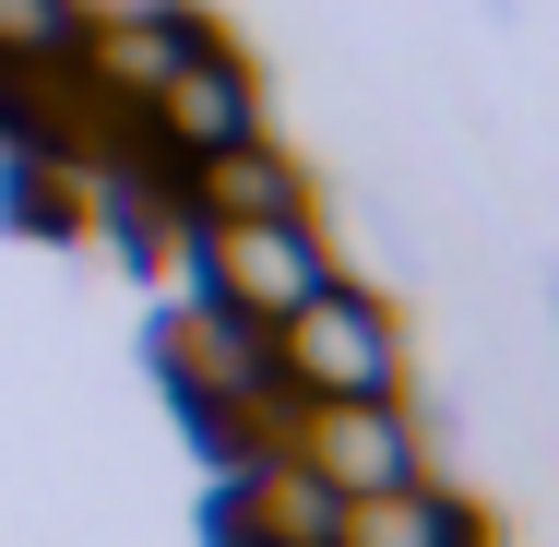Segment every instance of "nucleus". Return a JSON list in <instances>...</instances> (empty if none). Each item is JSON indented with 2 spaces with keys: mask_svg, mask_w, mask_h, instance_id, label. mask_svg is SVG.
Here are the masks:
<instances>
[{
  "mask_svg": "<svg viewBox=\"0 0 559 547\" xmlns=\"http://www.w3.org/2000/svg\"><path fill=\"white\" fill-rule=\"evenodd\" d=\"M262 357H274L286 393H393V381H405L393 322H381L357 286H334V274H322L286 322H262Z\"/></svg>",
  "mask_w": 559,
  "mask_h": 547,
  "instance_id": "obj_1",
  "label": "nucleus"
},
{
  "mask_svg": "<svg viewBox=\"0 0 559 547\" xmlns=\"http://www.w3.org/2000/svg\"><path fill=\"white\" fill-rule=\"evenodd\" d=\"M274 452L310 464L334 500H369V488H405V476H417V440L393 417V393H286Z\"/></svg>",
  "mask_w": 559,
  "mask_h": 547,
  "instance_id": "obj_2",
  "label": "nucleus"
},
{
  "mask_svg": "<svg viewBox=\"0 0 559 547\" xmlns=\"http://www.w3.org/2000/svg\"><path fill=\"white\" fill-rule=\"evenodd\" d=\"M191 262L238 322H286L310 286H322V238L298 215H226V226H191Z\"/></svg>",
  "mask_w": 559,
  "mask_h": 547,
  "instance_id": "obj_3",
  "label": "nucleus"
},
{
  "mask_svg": "<svg viewBox=\"0 0 559 547\" xmlns=\"http://www.w3.org/2000/svg\"><path fill=\"white\" fill-rule=\"evenodd\" d=\"M143 119H155V143H167V155H215V143H238V131H262L250 72L226 60L215 36H191V48H179V72L143 96Z\"/></svg>",
  "mask_w": 559,
  "mask_h": 547,
  "instance_id": "obj_4",
  "label": "nucleus"
},
{
  "mask_svg": "<svg viewBox=\"0 0 559 547\" xmlns=\"http://www.w3.org/2000/svg\"><path fill=\"white\" fill-rule=\"evenodd\" d=\"M167 369H179L203 405H250V393L274 381V357H262V322H238L226 298H179V310H167Z\"/></svg>",
  "mask_w": 559,
  "mask_h": 547,
  "instance_id": "obj_5",
  "label": "nucleus"
},
{
  "mask_svg": "<svg viewBox=\"0 0 559 547\" xmlns=\"http://www.w3.org/2000/svg\"><path fill=\"white\" fill-rule=\"evenodd\" d=\"M226 524H238V547H334V488L310 464H286V452H250Z\"/></svg>",
  "mask_w": 559,
  "mask_h": 547,
  "instance_id": "obj_6",
  "label": "nucleus"
},
{
  "mask_svg": "<svg viewBox=\"0 0 559 547\" xmlns=\"http://www.w3.org/2000/svg\"><path fill=\"white\" fill-rule=\"evenodd\" d=\"M334 547H476L452 524V500H429L417 476L405 488H369V500H334Z\"/></svg>",
  "mask_w": 559,
  "mask_h": 547,
  "instance_id": "obj_7",
  "label": "nucleus"
},
{
  "mask_svg": "<svg viewBox=\"0 0 559 547\" xmlns=\"http://www.w3.org/2000/svg\"><path fill=\"white\" fill-rule=\"evenodd\" d=\"M84 0H0V60H72Z\"/></svg>",
  "mask_w": 559,
  "mask_h": 547,
  "instance_id": "obj_8",
  "label": "nucleus"
}]
</instances>
